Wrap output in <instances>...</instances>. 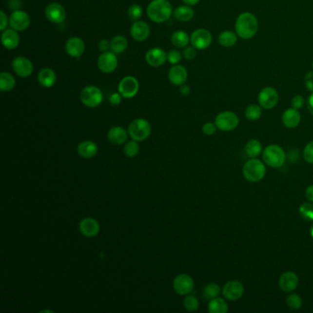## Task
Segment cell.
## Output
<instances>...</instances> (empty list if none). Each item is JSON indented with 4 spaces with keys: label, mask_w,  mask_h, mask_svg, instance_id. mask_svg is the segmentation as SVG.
<instances>
[{
    "label": "cell",
    "mask_w": 313,
    "mask_h": 313,
    "mask_svg": "<svg viewBox=\"0 0 313 313\" xmlns=\"http://www.w3.org/2000/svg\"><path fill=\"white\" fill-rule=\"evenodd\" d=\"M258 20L251 12L240 14L235 21V31L243 39H250L255 36L258 31Z\"/></svg>",
    "instance_id": "1"
},
{
    "label": "cell",
    "mask_w": 313,
    "mask_h": 313,
    "mask_svg": "<svg viewBox=\"0 0 313 313\" xmlns=\"http://www.w3.org/2000/svg\"><path fill=\"white\" fill-rule=\"evenodd\" d=\"M172 14V5L168 0H153L147 8L149 19L156 23L167 21Z\"/></svg>",
    "instance_id": "2"
},
{
    "label": "cell",
    "mask_w": 313,
    "mask_h": 313,
    "mask_svg": "<svg viewBox=\"0 0 313 313\" xmlns=\"http://www.w3.org/2000/svg\"><path fill=\"white\" fill-rule=\"evenodd\" d=\"M243 174L244 178L249 182H259L266 175V166L258 159L252 158L243 165Z\"/></svg>",
    "instance_id": "3"
},
{
    "label": "cell",
    "mask_w": 313,
    "mask_h": 313,
    "mask_svg": "<svg viewBox=\"0 0 313 313\" xmlns=\"http://www.w3.org/2000/svg\"><path fill=\"white\" fill-rule=\"evenodd\" d=\"M151 124L144 118H136L128 127V133L134 141H145L151 135Z\"/></svg>",
    "instance_id": "4"
},
{
    "label": "cell",
    "mask_w": 313,
    "mask_h": 313,
    "mask_svg": "<svg viewBox=\"0 0 313 313\" xmlns=\"http://www.w3.org/2000/svg\"><path fill=\"white\" fill-rule=\"evenodd\" d=\"M263 159L268 166L278 168L284 165L286 161V154L280 146L271 144L268 145L263 152Z\"/></svg>",
    "instance_id": "5"
},
{
    "label": "cell",
    "mask_w": 313,
    "mask_h": 313,
    "mask_svg": "<svg viewBox=\"0 0 313 313\" xmlns=\"http://www.w3.org/2000/svg\"><path fill=\"white\" fill-rule=\"evenodd\" d=\"M80 100L87 108L94 109L98 107L103 101V93L99 87L87 86L80 93Z\"/></svg>",
    "instance_id": "6"
},
{
    "label": "cell",
    "mask_w": 313,
    "mask_h": 313,
    "mask_svg": "<svg viewBox=\"0 0 313 313\" xmlns=\"http://www.w3.org/2000/svg\"><path fill=\"white\" fill-rule=\"evenodd\" d=\"M215 124L217 128L222 132H230L239 125V117L232 111H223L217 115L215 118Z\"/></svg>",
    "instance_id": "7"
},
{
    "label": "cell",
    "mask_w": 313,
    "mask_h": 313,
    "mask_svg": "<svg viewBox=\"0 0 313 313\" xmlns=\"http://www.w3.org/2000/svg\"><path fill=\"white\" fill-rule=\"evenodd\" d=\"M139 82L138 80L133 77H125L120 80L117 91L124 98H132L135 97L139 92Z\"/></svg>",
    "instance_id": "8"
},
{
    "label": "cell",
    "mask_w": 313,
    "mask_h": 313,
    "mask_svg": "<svg viewBox=\"0 0 313 313\" xmlns=\"http://www.w3.org/2000/svg\"><path fill=\"white\" fill-rule=\"evenodd\" d=\"M173 289L178 295L187 296L194 290V280L189 274H178L173 281Z\"/></svg>",
    "instance_id": "9"
},
{
    "label": "cell",
    "mask_w": 313,
    "mask_h": 313,
    "mask_svg": "<svg viewBox=\"0 0 313 313\" xmlns=\"http://www.w3.org/2000/svg\"><path fill=\"white\" fill-rule=\"evenodd\" d=\"M31 25V18L27 12L18 9L9 16V26L17 32H24Z\"/></svg>",
    "instance_id": "10"
},
{
    "label": "cell",
    "mask_w": 313,
    "mask_h": 313,
    "mask_svg": "<svg viewBox=\"0 0 313 313\" xmlns=\"http://www.w3.org/2000/svg\"><path fill=\"white\" fill-rule=\"evenodd\" d=\"M212 42V33L206 29H197L190 36V43L196 50H205L211 46Z\"/></svg>",
    "instance_id": "11"
},
{
    "label": "cell",
    "mask_w": 313,
    "mask_h": 313,
    "mask_svg": "<svg viewBox=\"0 0 313 313\" xmlns=\"http://www.w3.org/2000/svg\"><path fill=\"white\" fill-rule=\"evenodd\" d=\"M12 70L18 77L26 78L32 76L33 65L30 59L23 56H17L11 62Z\"/></svg>",
    "instance_id": "12"
},
{
    "label": "cell",
    "mask_w": 313,
    "mask_h": 313,
    "mask_svg": "<svg viewBox=\"0 0 313 313\" xmlns=\"http://www.w3.org/2000/svg\"><path fill=\"white\" fill-rule=\"evenodd\" d=\"M278 102V93L274 87L266 86L258 95L259 105L265 110H272Z\"/></svg>",
    "instance_id": "13"
},
{
    "label": "cell",
    "mask_w": 313,
    "mask_h": 313,
    "mask_svg": "<svg viewBox=\"0 0 313 313\" xmlns=\"http://www.w3.org/2000/svg\"><path fill=\"white\" fill-rule=\"evenodd\" d=\"M98 66L102 73L110 74L117 69V58L116 54L111 52H105L99 55L98 59Z\"/></svg>",
    "instance_id": "14"
},
{
    "label": "cell",
    "mask_w": 313,
    "mask_h": 313,
    "mask_svg": "<svg viewBox=\"0 0 313 313\" xmlns=\"http://www.w3.org/2000/svg\"><path fill=\"white\" fill-rule=\"evenodd\" d=\"M45 16L52 23H63L66 19V11L59 3H51L45 8Z\"/></svg>",
    "instance_id": "15"
},
{
    "label": "cell",
    "mask_w": 313,
    "mask_h": 313,
    "mask_svg": "<svg viewBox=\"0 0 313 313\" xmlns=\"http://www.w3.org/2000/svg\"><path fill=\"white\" fill-rule=\"evenodd\" d=\"M244 288L243 284L237 280L229 281L224 285L222 289V294L227 300L236 301L240 299L243 295Z\"/></svg>",
    "instance_id": "16"
},
{
    "label": "cell",
    "mask_w": 313,
    "mask_h": 313,
    "mask_svg": "<svg viewBox=\"0 0 313 313\" xmlns=\"http://www.w3.org/2000/svg\"><path fill=\"white\" fill-rule=\"evenodd\" d=\"M79 232L87 238H92L99 234L100 225L97 219L91 217H86L79 222Z\"/></svg>",
    "instance_id": "17"
},
{
    "label": "cell",
    "mask_w": 313,
    "mask_h": 313,
    "mask_svg": "<svg viewBox=\"0 0 313 313\" xmlns=\"http://www.w3.org/2000/svg\"><path fill=\"white\" fill-rule=\"evenodd\" d=\"M145 61L152 67H159L167 61V54L161 48H152L145 55Z\"/></svg>",
    "instance_id": "18"
},
{
    "label": "cell",
    "mask_w": 313,
    "mask_h": 313,
    "mask_svg": "<svg viewBox=\"0 0 313 313\" xmlns=\"http://www.w3.org/2000/svg\"><path fill=\"white\" fill-rule=\"evenodd\" d=\"M85 42L79 37H71L65 43V51L67 55L73 58L81 57L85 53Z\"/></svg>",
    "instance_id": "19"
},
{
    "label": "cell",
    "mask_w": 313,
    "mask_h": 313,
    "mask_svg": "<svg viewBox=\"0 0 313 313\" xmlns=\"http://www.w3.org/2000/svg\"><path fill=\"white\" fill-rule=\"evenodd\" d=\"M168 79L175 86H182L188 79V71L179 64H175L169 69Z\"/></svg>",
    "instance_id": "20"
},
{
    "label": "cell",
    "mask_w": 313,
    "mask_h": 313,
    "mask_svg": "<svg viewBox=\"0 0 313 313\" xmlns=\"http://www.w3.org/2000/svg\"><path fill=\"white\" fill-rule=\"evenodd\" d=\"M129 133L126 132L125 129L120 126H115L110 128L107 134V138L111 144L113 145H122L128 139Z\"/></svg>",
    "instance_id": "21"
},
{
    "label": "cell",
    "mask_w": 313,
    "mask_h": 313,
    "mask_svg": "<svg viewBox=\"0 0 313 313\" xmlns=\"http://www.w3.org/2000/svg\"><path fill=\"white\" fill-rule=\"evenodd\" d=\"M131 35L137 41H143L148 39L150 35V27L148 24L142 20H137L131 27Z\"/></svg>",
    "instance_id": "22"
},
{
    "label": "cell",
    "mask_w": 313,
    "mask_h": 313,
    "mask_svg": "<svg viewBox=\"0 0 313 313\" xmlns=\"http://www.w3.org/2000/svg\"><path fill=\"white\" fill-rule=\"evenodd\" d=\"M298 285V277L293 272H285L279 278V288L282 291L290 293L297 289Z\"/></svg>",
    "instance_id": "23"
},
{
    "label": "cell",
    "mask_w": 313,
    "mask_h": 313,
    "mask_svg": "<svg viewBox=\"0 0 313 313\" xmlns=\"http://www.w3.org/2000/svg\"><path fill=\"white\" fill-rule=\"evenodd\" d=\"M20 35L13 29H6L1 34L2 45L8 50H14L20 44Z\"/></svg>",
    "instance_id": "24"
},
{
    "label": "cell",
    "mask_w": 313,
    "mask_h": 313,
    "mask_svg": "<svg viewBox=\"0 0 313 313\" xmlns=\"http://www.w3.org/2000/svg\"><path fill=\"white\" fill-rule=\"evenodd\" d=\"M98 153V147L93 141H81L78 146V154L84 159H91Z\"/></svg>",
    "instance_id": "25"
},
{
    "label": "cell",
    "mask_w": 313,
    "mask_h": 313,
    "mask_svg": "<svg viewBox=\"0 0 313 313\" xmlns=\"http://www.w3.org/2000/svg\"><path fill=\"white\" fill-rule=\"evenodd\" d=\"M300 114L296 109H288L282 115V122L289 129H294L300 122Z\"/></svg>",
    "instance_id": "26"
},
{
    "label": "cell",
    "mask_w": 313,
    "mask_h": 313,
    "mask_svg": "<svg viewBox=\"0 0 313 313\" xmlns=\"http://www.w3.org/2000/svg\"><path fill=\"white\" fill-rule=\"evenodd\" d=\"M38 82L44 88H50L56 82V74L51 68H42L38 74Z\"/></svg>",
    "instance_id": "27"
},
{
    "label": "cell",
    "mask_w": 313,
    "mask_h": 313,
    "mask_svg": "<svg viewBox=\"0 0 313 313\" xmlns=\"http://www.w3.org/2000/svg\"><path fill=\"white\" fill-rule=\"evenodd\" d=\"M194 10L190 6H179L173 11V16L182 22L190 21L194 17Z\"/></svg>",
    "instance_id": "28"
},
{
    "label": "cell",
    "mask_w": 313,
    "mask_h": 313,
    "mask_svg": "<svg viewBox=\"0 0 313 313\" xmlns=\"http://www.w3.org/2000/svg\"><path fill=\"white\" fill-rule=\"evenodd\" d=\"M16 86V79L8 72L0 74V90L2 92H9Z\"/></svg>",
    "instance_id": "29"
},
{
    "label": "cell",
    "mask_w": 313,
    "mask_h": 313,
    "mask_svg": "<svg viewBox=\"0 0 313 313\" xmlns=\"http://www.w3.org/2000/svg\"><path fill=\"white\" fill-rule=\"evenodd\" d=\"M238 40V35L231 31H224L219 34V42L222 47L231 48L235 46Z\"/></svg>",
    "instance_id": "30"
},
{
    "label": "cell",
    "mask_w": 313,
    "mask_h": 313,
    "mask_svg": "<svg viewBox=\"0 0 313 313\" xmlns=\"http://www.w3.org/2000/svg\"><path fill=\"white\" fill-rule=\"evenodd\" d=\"M227 302L220 297H215L210 300L208 306V312L210 313H227Z\"/></svg>",
    "instance_id": "31"
},
{
    "label": "cell",
    "mask_w": 313,
    "mask_h": 313,
    "mask_svg": "<svg viewBox=\"0 0 313 313\" xmlns=\"http://www.w3.org/2000/svg\"><path fill=\"white\" fill-rule=\"evenodd\" d=\"M128 48V39L122 35H117L110 41V50L116 55L122 54Z\"/></svg>",
    "instance_id": "32"
},
{
    "label": "cell",
    "mask_w": 313,
    "mask_h": 313,
    "mask_svg": "<svg viewBox=\"0 0 313 313\" xmlns=\"http://www.w3.org/2000/svg\"><path fill=\"white\" fill-rule=\"evenodd\" d=\"M171 41L173 45L176 48L187 47L190 42V37L187 32L183 31H176L174 32L171 36Z\"/></svg>",
    "instance_id": "33"
},
{
    "label": "cell",
    "mask_w": 313,
    "mask_h": 313,
    "mask_svg": "<svg viewBox=\"0 0 313 313\" xmlns=\"http://www.w3.org/2000/svg\"><path fill=\"white\" fill-rule=\"evenodd\" d=\"M262 152V143L258 140H251L245 145V153L250 158H255Z\"/></svg>",
    "instance_id": "34"
},
{
    "label": "cell",
    "mask_w": 313,
    "mask_h": 313,
    "mask_svg": "<svg viewBox=\"0 0 313 313\" xmlns=\"http://www.w3.org/2000/svg\"><path fill=\"white\" fill-rule=\"evenodd\" d=\"M220 294V288L216 283H210L204 289L203 297L206 300H212Z\"/></svg>",
    "instance_id": "35"
},
{
    "label": "cell",
    "mask_w": 313,
    "mask_h": 313,
    "mask_svg": "<svg viewBox=\"0 0 313 313\" xmlns=\"http://www.w3.org/2000/svg\"><path fill=\"white\" fill-rule=\"evenodd\" d=\"M262 116V107L260 105L252 104L245 110V117L251 121L257 120Z\"/></svg>",
    "instance_id": "36"
},
{
    "label": "cell",
    "mask_w": 313,
    "mask_h": 313,
    "mask_svg": "<svg viewBox=\"0 0 313 313\" xmlns=\"http://www.w3.org/2000/svg\"><path fill=\"white\" fill-rule=\"evenodd\" d=\"M123 152H124L126 156L129 157V158L137 156L138 154L140 153V145H139L138 141L133 140V141L126 142L124 148H123Z\"/></svg>",
    "instance_id": "37"
},
{
    "label": "cell",
    "mask_w": 313,
    "mask_h": 313,
    "mask_svg": "<svg viewBox=\"0 0 313 313\" xmlns=\"http://www.w3.org/2000/svg\"><path fill=\"white\" fill-rule=\"evenodd\" d=\"M299 215L308 221H313V204L303 203L298 209Z\"/></svg>",
    "instance_id": "38"
},
{
    "label": "cell",
    "mask_w": 313,
    "mask_h": 313,
    "mask_svg": "<svg viewBox=\"0 0 313 313\" xmlns=\"http://www.w3.org/2000/svg\"><path fill=\"white\" fill-rule=\"evenodd\" d=\"M184 307L188 312H196L199 307V302L195 296L192 295H187V297L184 299Z\"/></svg>",
    "instance_id": "39"
},
{
    "label": "cell",
    "mask_w": 313,
    "mask_h": 313,
    "mask_svg": "<svg viewBox=\"0 0 313 313\" xmlns=\"http://www.w3.org/2000/svg\"><path fill=\"white\" fill-rule=\"evenodd\" d=\"M141 15H142V8L140 5L133 4L128 9V16L131 20L137 21L141 19Z\"/></svg>",
    "instance_id": "40"
},
{
    "label": "cell",
    "mask_w": 313,
    "mask_h": 313,
    "mask_svg": "<svg viewBox=\"0 0 313 313\" xmlns=\"http://www.w3.org/2000/svg\"><path fill=\"white\" fill-rule=\"evenodd\" d=\"M287 304L291 310L296 311L301 308L302 299L297 294H290V296L287 297Z\"/></svg>",
    "instance_id": "41"
},
{
    "label": "cell",
    "mask_w": 313,
    "mask_h": 313,
    "mask_svg": "<svg viewBox=\"0 0 313 313\" xmlns=\"http://www.w3.org/2000/svg\"><path fill=\"white\" fill-rule=\"evenodd\" d=\"M182 56L183 55H181L180 52H178L176 50H171L167 54V61L173 65H175V64L180 63V61L182 60Z\"/></svg>",
    "instance_id": "42"
},
{
    "label": "cell",
    "mask_w": 313,
    "mask_h": 313,
    "mask_svg": "<svg viewBox=\"0 0 313 313\" xmlns=\"http://www.w3.org/2000/svg\"><path fill=\"white\" fill-rule=\"evenodd\" d=\"M303 156H304L306 162H308L310 164H313V141L309 142L306 145L304 152H303Z\"/></svg>",
    "instance_id": "43"
},
{
    "label": "cell",
    "mask_w": 313,
    "mask_h": 313,
    "mask_svg": "<svg viewBox=\"0 0 313 313\" xmlns=\"http://www.w3.org/2000/svg\"><path fill=\"white\" fill-rule=\"evenodd\" d=\"M304 103H305V99L302 96L300 95H297L295 96L292 100H291V106L293 109H296V110H300L303 106H304Z\"/></svg>",
    "instance_id": "44"
},
{
    "label": "cell",
    "mask_w": 313,
    "mask_h": 313,
    "mask_svg": "<svg viewBox=\"0 0 313 313\" xmlns=\"http://www.w3.org/2000/svg\"><path fill=\"white\" fill-rule=\"evenodd\" d=\"M196 48H194L193 46H187V47L184 48V52H183L184 58L188 61L193 60L196 57Z\"/></svg>",
    "instance_id": "45"
},
{
    "label": "cell",
    "mask_w": 313,
    "mask_h": 313,
    "mask_svg": "<svg viewBox=\"0 0 313 313\" xmlns=\"http://www.w3.org/2000/svg\"><path fill=\"white\" fill-rule=\"evenodd\" d=\"M216 130H217V126L215 123H212V122H207L202 127V132L205 135H208V136L213 135L214 133H216Z\"/></svg>",
    "instance_id": "46"
},
{
    "label": "cell",
    "mask_w": 313,
    "mask_h": 313,
    "mask_svg": "<svg viewBox=\"0 0 313 313\" xmlns=\"http://www.w3.org/2000/svg\"><path fill=\"white\" fill-rule=\"evenodd\" d=\"M8 24H9V19H8V16L5 13V11L1 10L0 11V30H1V32L5 31L7 29Z\"/></svg>",
    "instance_id": "47"
},
{
    "label": "cell",
    "mask_w": 313,
    "mask_h": 313,
    "mask_svg": "<svg viewBox=\"0 0 313 313\" xmlns=\"http://www.w3.org/2000/svg\"><path fill=\"white\" fill-rule=\"evenodd\" d=\"M110 103L111 105L113 106H117L121 103V100H122V96L119 94L118 92H115V93H112L110 95Z\"/></svg>",
    "instance_id": "48"
},
{
    "label": "cell",
    "mask_w": 313,
    "mask_h": 313,
    "mask_svg": "<svg viewBox=\"0 0 313 313\" xmlns=\"http://www.w3.org/2000/svg\"><path fill=\"white\" fill-rule=\"evenodd\" d=\"M305 86L307 89L311 92H313V72H309L305 76Z\"/></svg>",
    "instance_id": "49"
},
{
    "label": "cell",
    "mask_w": 313,
    "mask_h": 313,
    "mask_svg": "<svg viewBox=\"0 0 313 313\" xmlns=\"http://www.w3.org/2000/svg\"><path fill=\"white\" fill-rule=\"evenodd\" d=\"M98 49H99V51L102 52V53L109 52V50L110 49V41L106 39H100L99 42H98Z\"/></svg>",
    "instance_id": "50"
},
{
    "label": "cell",
    "mask_w": 313,
    "mask_h": 313,
    "mask_svg": "<svg viewBox=\"0 0 313 313\" xmlns=\"http://www.w3.org/2000/svg\"><path fill=\"white\" fill-rule=\"evenodd\" d=\"M8 6L12 10H18L21 7V0H9Z\"/></svg>",
    "instance_id": "51"
},
{
    "label": "cell",
    "mask_w": 313,
    "mask_h": 313,
    "mask_svg": "<svg viewBox=\"0 0 313 313\" xmlns=\"http://www.w3.org/2000/svg\"><path fill=\"white\" fill-rule=\"evenodd\" d=\"M307 108L310 111V113L313 116V92H312V94L309 96L307 99Z\"/></svg>",
    "instance_id": "52"
},
{
    "label": "cell",
    "mask_w": 313,
    "mask_h": 313,
    "mask_svg": "<svg viewBox=\"0 0 313 313\" xmlns=\"http://www.w3.org/2000/svg\"><path fill=\"white\" fill-rule=\"evenodd\" d=\"M305 196L309 201L311 202H313V185L308 187V188L306 189L305 191Z\"/></svg>",
    "instance_id": "53"
},
{
    "label": "cell",
    "mask_w": 313,
    "mask_h": 313,
    "mask_svg": "<svg viewBox=\"0 0 313 313\" xmlns=\"http://www.w3.org/2000/svg\"><path fill=\"white\" fill-rule=\"evenodd\" d=\"M179 91H180V94L182 95V96L187 97V96L190 94V87H189V86H188V85H185V84H184V85H182V86H180Z\"/></svg>",
    "instance_id": "54"
},
{
    "label": "cell",
    "mask_w": 313,
    "mask_h": 313,
    "mask_svg": "<svg viewBox=\"0 0 313 313\" xmlns=\"http://www.w3.org/2000/svg\"><path fill=\"white\" fill-rule=\"evenodd\" d=\"M199 1H200V0H183V2H184L186 5L190 6V7H191V6H195L196 4H198Z\"/></svg>",
    "instance_id": "55"
},
{
    "label": "cell",
    "mask_w": 313,
    "mask_h": 313,
    "mask_svg": "<svg viewBox=\"0 0 313 313\" xmlns=\"http://www.w3.org/2000/svg\"><path fill=\"white\" fill-rule=\"evenodd\" d=\"M311 235H312V237L313 238V227L311 228Z\"/></svg>",
    "instance_id": "56"
},
{
    "label": "cell",
    "mask_w": 313,
    "mask_h": 313,
    "mask_svg": "<svg viewBox=\"0 0 313 313\" xmlns=\"http://www.w3.org/2000/svg\"></svg>",
    "instance_id": "57"
}]
</instances>
